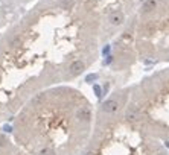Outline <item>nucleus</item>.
<instances>
[{
	"instance_id": "nucleus-1",
	"label": "nucleus",
	"mask_w": 169,
	"mask_h": 155,
	"mask_svg": "<svg viewBox=\"0 0 169 155\" xmlns=\"http://www.w3.org/2000/svg\"><path fill=\"white\" fill-rule=\"evenodd\" d=\"M102 24L79 0H40L0 36V117L40 91L82 76L105 44Z\"/></svg>"
},
{
	"instance_id": "nucleus-2",
	"label": "nucleus",
	"mask_w": 169,
	"mask_h": 155,
	"mask_svg": "<svg viewBox=\"0 0 169 155\" xmlns=\"http://www.w3.org/2000/svg\"><path fill=\"white\" fill-rule=\"evenodd\" d=\"M95 122L85 93L63 84L31 97L17 111L11 129L31 155H76L90 140Z\"/></svg>"
},
{
	"instance_id": "nucleus-3",
	"label": "nucleus",
	"mask_w": 169,
	"mask_h": 155,
	"mask_svg": "<svg viewBox=\"0 0 169 155\" xmlns=\"http://www.w3.org/2000/svg\"><path fill=\"white\" fill-rule=\"evenodd\" d=\"M136 62L169 64V0H145L114 38L110 55L113 70Z\"/></svg>"
},
{
	"instance_id": "nucleus-4",
	"label": "nucleus",
	"mask_w": 169,
	"mask_h": 155,
	"mask_svg": "<svg viewBox=\"0 0 169 155\" xmlns=\"http://www.w3.org/2000/svg\"><path fill=\"white\" fill-rule=\"evenodd\" d=\"M81 155H169L160 139L127 117L111 93L97 109L93 134Z\"/></svg>"
},
{
	"instance_id": "nucleus-5",
	"label": "nucleus",
	"mask_w": 169,
	"mask_h": 155,
	"mask_svg": "<svg viewBox=\"0 0 169 155\" xmlns=\"http://www.w3.org/2000/svg\"><path fill=\"white\" fill-rule=\"evenodd\" d=\"M114 94L128 119L169 143V64Z\"/></svg>"
},
{
	"instance_id": "nucleus-6",
	"label": "nucleus",
	"mask_w": 169,
	"mask_h": 155,
	"mask_svg": "<svg viewBox=\"0 0 169 155\" xmlns=\"http://www.w3.org/2000/svg\"><path fill=\"white\" fill-rule=\"evenodd\" d=\"M99 18L105 41L116 38L145 0H79Z\"/></svg>"
},
{
	"instance_id": "nucleus-7",
	"label": "nucleus",
	"mask_w": 169,
	"mask_h": 155,
	"mask_svg": "<svg viewBox=\"0 0 169 155\" xmlns=\"http://www.w3.org/2000/svg\"><path fill=\"white\" fill-rule=\"evenodd\" d=\"M0 155H28V154L17 149L15 144L8 139V135L0 131Z\"/></svg>"
}]
</instances>
